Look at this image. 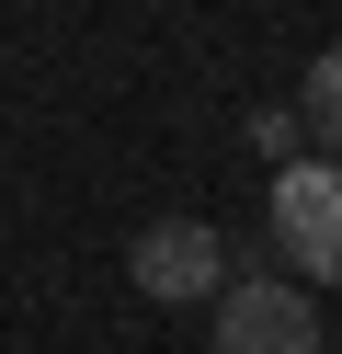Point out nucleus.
<instances>
[{"label": "nucleus", "instance_id": "nucleus-4", "mask_svg": "<svg viewBox=\"0 0 342 354\" xmlns=\"http://www.w3.org/2000/svg\"><path fill=\"white\" fill-rule=\"evenodd\" d=\"M296 126L319 138V160H342V46L308 57V80H296Z\"/></svg>", "mask_w": 342, "mask_h": 354}, {"label": "nucleus", "instance_id": "nucleus-3", "mask_svg": "<svg viewBox=\"0 0 342 354\" xmlns=\"http://www.w3.org/2000/svg\"><path fill=\"white\" fill-rule=\"evenodd\" d=\"M126 274H137V297H160V308H205L228 286V240L205 229V217H149L137 252H126Z\"/></svg>", "mask_w": 342, "mask_h": 354}, {"label": "nucleus", "instance_id": "nucleus-2", "mask_svg": "<svg viewBox=\"0 0 342 354\" xmlns=\"http://www.w3.org/2000/svg\"><path fill=\"white\" fill-rule=\"evenodd\" d=\"M205 308H217V354H319V297L296 274H228Z\"/></svg>", "mask_w": 342, "mask_h": 354}, {"label": "nucleus", "instance_id": "nucleus-5", "mask_svg": "<svg viewBox=\"0 0 342 354\" xmlns=\"http://www.w3.org/2000/svg\"><path fill=\"white\" fill-rule=\"evenodd\" d=\"M296 138H308L296 103H285V115H251V149H263V160H296Z\"/></svg>", "mask_w": 342, "mask_h": 354}, {"label": "nucleus", "instance_id": "nucleus-1", "mask_svg": "<svg viewBox=\"0 0 342 354\" xmlns=\"http://www.w3.org/2000/svg\"><path fill=\"white\" fill-rule=\"evenodd\" d=\"M274 263L296 286H342V160L274 171Z\"/></svg>", "mask_w": 342, "mask_h": 354}]
</instances>
